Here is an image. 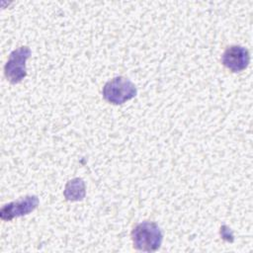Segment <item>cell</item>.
<instances>
[{"label":"cell","instance_id":"cell-1","mask_svg":"<svg viewBox=\"0 0 253 253\" xmlns=\"http://www.w3.org/2000/svg\"><path fill=\"white\" fill-rule=\"evenodd\" d=\"M133 247L144 252L157 251L163 241V232L157 223L142 221L137 223L130 233Z\"/></svg>","mask_w":253,"mask_h":253},{"label":"cell","instance_id":"cell-5","mask_svg":"<svg viewBox=\"0 0 253 253\" xmlns=\"http://www.w3.org/2000/svg\"><path fill=\"white\" fill-rule=\"evenodd\" d=\"M222 64L232 72H240L247 68L250 62V54L242 45L227 46L221 55Z\"/></svg>","mask_w":253,"mask_h":253},{"label":"cell","instance_id":"cell-2","mask_svg":"<svg viewBox=\"0 0 253 253\" xmlns=\"http://www.w3.org/2000/svg\"><path fill=\"white\" fill-rule=\"evenodd\" d=\"M103 98L110 104L122 105L137 94L135 85L127 78L117 76L107 81L102 90Z\"/></svg>","mask_w":253,"mask_h":253},{"label":"cell","instance_id":"cell-6","mask_svg":"<svg viewBox=\"0 0 253 253\" xmlns=\"http://www.w3.org/2000/svg\"><path fill=\"white\" fill-rule=\"evenodd\" d=\"M86 194V186L81 178L69 180L64 188L63 195L67 201L76 202L84 199Z\"/></svg>","mask_w":253,"mask_h":253},{"label":"cell","instance_id":"cell-4","mask_svg":"<svg viewBox=\"0 0 253 253\" xmlns=\"http://www.w3.org/2000/svg\"><path fill=\"white\" fill-rule=\"evenodd\" d=\"M40 204L38 196L28 195L17 201L4 205L0 210V217L2 220H12L15 217L27 215L35 211Z\"/></svg>","mask_w":253,"mask_h":253},{"label":"cell","instance_id":"cell-3","mask_svg":"<svg viewBox=\"0 0 253 253\" xmlns=\"http://www.w3.org/2000/svg\"><path fill=\"white\" fill-rule=\"evenodd\" d=\"M31 54V48L26 45L14 49L9 54L8 60L4 66V74L9 82L17 84L27 76L26 62Z\"/></svg>","mask_w":253,"mask_h":253}]
</instances>
